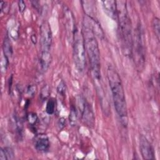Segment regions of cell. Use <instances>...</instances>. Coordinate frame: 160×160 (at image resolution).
<instances>
[{
  "instance_id": "1",
  "label": "cell",
  "mask_w": 160,
  "mask_h": 160,
  "mask_svg": "<svg viewBox=\"0 0 160 160\" xmlns=\"http://www.w3.org/2000/svg\"><path fill=\"white\" fill-rule=\"evenodd\" d=\"M107 76L116 111L119 117L121 124L124 126H126L128 124L127 106L121 78L116 70L110 66L107 70Z\"/></svg>"
},
{
  "instance_id": "2",
  "label": "cell",
  "mask_w": 160,
  "mask_h": 160,
  "mask_svg": "<svg viewBox=\"0 0 160 160\" xmlns=\"http://www.w3.org/2000/svg\"><path fill=\"white\" fill-rule=\"evenodd\" d=\"M82 37L85 49L88 56L92 77L94 80L99 81L101 79L99 49L95 34L86 18H84L83 22Z\"/></svg>"
},
{
  "instance_id": "3",
  "label": "cell",
  "mask_w": 160,
  "mask_h": 160,
  "mask_svg": "<svg viewBox=\"0 0 160 160\" xmlns=\"http://www.w3.org/2000/svg\"><path fill=\"white\" fill-rule=\"evenodd\" d=\"M116 18L118 19L122 51L126 55L131 54L132 44L131 23L126 1H116Z\"/></svg>"
},
{
  "instance_id": "4",
  "label": "cell",
  "mask_w": 160,
  "mask_h": 160,
  "mask_svg": "<svg viewBox=\"0 0 160 160\" xmlns=\"http://www.w3.org/2000/svg\"><path fill=\"white\" fill-rule=\"evenodd\" d=\"M136 66L138 70H142L145 62V45L143 32L140 24H138L132 36V52Z\"/></svg>"
},
{
  "instance_id": "5",
  "label": "cell",
  "mask_w": 160,
  "mask_h": 160,
  "mask_svg": "<svg viewBox=\"0 0 160 160\" xmlns=\"http://www.w3.org/2000/svg\"><path fill=\"white\" fill-rule=\"evenodd\" d=\"M73 59L79 72H82L85 68V46L82 36L76 31L73 36Z\"/></svg>"
},
{
  "instance_id": "6",
  "label": "cell",
  "mask_w": 160,
  "mask_h": 160,
  "mask_svg": "<svg viewBox=\"0 0 160 160\" xmlns=\"http://www.w3.org/2000/svg\"><path fill=\"white\" fill-rule=\"evenodd\" d=\"M41 34V52L51 53L52 45V33L50 26L47 22H44L40 30Z\"/></svg>"
},
{
  "instance_id": "7",
  "label": "cell",
  "mask_w": 160,
  "mask_h": 160,
  "mask_svg": "<svg viewBox=\"0 0 160 160\" xmlns=\"http://www.w3.org/2000/svg\"><path fill=\"white\" fill-rule=\"evenodd\" d=\"M78 106L84 122L88 126L93 125L94 121V114L89 104L84 98L79 96L78 99Z\"/></svg>"
},
{
  "instance_id": "8",
  "label": "cell",
  "mask_w": 160,
  "mask_h": 160,
  "mask_svg": "<svg viewBox=\"0 0 160 160\" xmlns=\"http://www.w3.org/2000/svg\"><path fill=\"white\" fill-rule=\"evenodd\" d=\"M139 148L143 159H154V153L153 148L148 139L142 134L139 136Z\"/></svg>"
},
{
  "instance_id": "9",
  "label": "cell",
  "mask_w": 160,
  "mask_h": 160,
  "mask_svg": "<svg viewBox=\"0 0 160 160\" xmlns=\"http://www.w3.org/2000/svg\"><path fill=\"white\" fill-rule=\"evenodd\" d=\"M49 138L46 134H39L36 136L34 147L37 151L39 152H46L49 150Z\"/></svg>"
},
{
  "instance_id": "10",
  "label": "cell",
  "mask_w": 160,
  "mask_h": 160,
  "mask_svg": "<svg viewBox=\"0 0 160 160\" xmlns=\"http://www.w3.org/2000/svg\"><path fill=\"white\" fill-rule=\"evenodd\" d=\"M102 3L105 13L111 18H116V1H104Z\"/></svg>"
},
{
  "instance_id": "11",
  "label": "cell",
  "mask_w": 160,
  "mask_h": 160,
  "mask_svg": "<svg viewBox=\"0 0 160 160\" xmlns=\"http://www.w3.org/2000/svg\"><path fill=\"white\" fill-rule=\"evenodd\" d=\"M2 48H3L4 55L6 56L9 59L12 54V49L11 42L9 41V39L7 36L4 38L3 41Z\"/></svg>"
},
{
  "instance_id": "12",
  "label": "cell",
  "mask_w": 160,
  "mask_h": 160,
  "mask_svg": "<svg viewBox=\"0 0 160 160\" xmlns=\"http://www.w3.org/2000/svg\"><path fill=\"white\" fill-rule=\"evenodd\" d=\"M56 101L54 99L51 98L48 100L46 104V111L48 114H52L55 111Z\"/></svg>"
},
{
  "instance_id": "13",
  "label": "cell",
  "mask_w": 160,
  "mask_h": 160,
  "mask_svg": "<svg viewBox=\"0 0 160 160\" xmlns=\"http://www.w3.org/2000/svg\"><path fill=\"white\" fill-rule=\"evenodd\" d=\"M27 120L29 124L32 127L34 128L38 121V117L36 114L34 112H29L27 115Z\"/></svg>"
},
{
  "instance_id": "14",
  "label": "cell",
  "mask_w": 160,
  "mask_h": 160,
  "mask_svg": "<svg viewBox=\"0 0 160 160\" xmlns=\"http://www.w3.org/2000/svg\"><path fill=\"white\" fill-rule=\"evenodd\" d=\"M152 28L155 32V34L156 35L158 39H159L160 35V22L159 19L158 18H155L152 21Z\"/></svg>"
},
{
  "instance_id": "15",
  "label": "cell",
  "mask_w": 160,
  "mask_h": 160,
  "mask_svg": "<svg viewBox=\"0 0 160 160\" xmlns=\"http://www.w3.org/2000/svg\"><path fill=\"white\" fill-rule=\"evenodd\" d=\"M77 121V112L74 106H71L69 113V121L72 126H74Z\"/></svg>"
},
{
  "instance_id": "16",
  "label": "cell",
  "mask_w": 160,
  "mask_h": 160,
  "mask_svg": "<svg viewBox=\"0 0 160 160\" xmlns=\"http://www.w3.org/2000/svg\"><path fill=\"white\" fill-rule=\"evenodd\" d=\"M8 63H9V59L3 54L1 58V68L2 72H5L6 71Z\"/></svg>"
},
{
  "instance_id": "17",
  "label": "cell",
  "mask_w": 160,
  "mask_h": 160,
  "mask_svg": "<svg viewBox=\"0 0 160 160\" xmlns=\"http://www.w3.org/2000/svg\"><path fill=\"white\" fill-rule=\"evenodd\" d=\"M5 151V154L7 158V160L8 159H13L14 158V152L13 149L10 147H6L4 148Z\"/></svg>"
},
{
  "instance_id": "18",
  "label": "cell",
  "mask_w": 160,
  "mask_h": 160,
  "mask_svg": "<svg viewBox=\"0 0 160 160\" xmlns=\"http://www.w3.org/2000/svg\"><path fill=\"white\" fill-rule=\"evenodd\" d=\"M57 91L58 92L59 94H60L62 96H64L65 92H66V86L64 82L62 81L58 85V88H57Z\"/></svg>"
},
{
  "instance_id": "19",
  "label": "cell",
  "mask_w": 160,
  "mask_h": 160,
  "mask_svg": "<svg viewBox=\"0 0 160 160\" xmlns=\"http://www.w3.org/2000/svg\"><path fill=\"white\" fill-rule=\"evenodd\" d=\"M49 96V88L48 86H44L42 90H41V96L42 98V99H46L47 97Z\"/></svg>"
},
{
  "instance_id": "20",
  "label": "cell",
  "mask_w": 160,
  "mask_h": 160,
  "mask_svg": "<svg viewBox=\"0 0 160 160\" xmlns=\"http://www.w3.org/2000/svg\"><path fill=\"white\" fill-rule=\"evenodd\" d=\"M18 7H19V10L21 12H23L26 8V4L24 1H19L18 2Z\"/></svg>"
},
{
  "instance_id": "21",
  "label": "cell",
  "mask_w": 160,
  "mask_h": 160,
  "mask_svg": "<svg viewBox=\"0 0 160 160\" xmlns=\"http://www.w3.org/2000/svg\"><path fill=\"white\" fill-rule=\"evenodd\" d=\"M0 159L1 160H7V158L5 154V151L4 150V148H1L0 150Z\"/></svg>"
},
{
  "instance_id": "22",
  "label": "cell",
  "mask_w": 160,
  "mask_h": 160,
  "mask_svg": "<svg viewBox=\"0 0 160 160\" xmlns=\"http://www.w3.org/2000/svg\"><path fill=\"white\" fill-rule=\"evenodd\" d=\"M35 88L34 86H29L28 88V92L29 94L31 95V96H33V94H34L35 92Z\"/></svg>"
}]
</instances>
